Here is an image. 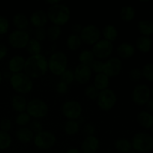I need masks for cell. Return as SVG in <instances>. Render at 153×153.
<instances>
[{"label":"cell","instance_id":"obj_4","mask_svg":"<svg viewBox=\"0 0 153 153\" xmlns=\"http://www.w3.org/2000/svg\"><path fill=\"white\" fill-rule=\"evenodd\" d=\"M10 84L12 88L20 94H28L33 88L31 79L23 73L13 74L10 78Z\"/></svg>","mask_w":153,"mask_h":153},{"label":"cell","instance_id":"obj_30","mask_svg":"<svg viewBox=\"0 0 153 153\" xmlns=\"http://www.w3.org/2000/svg\"><path fill=\"white\" fill-rule=\"evenodd\" d=\"M79 61L81 64L91 67V64L94 61V55L92 51L84 50L81 52L79 55Z\"/></svg>","mask_w":153,"mask_h":153},{"label":"cell","instance_id":"obj_28","mask_svg":"<svg viewBox=\"0 0 153 153\" xmlns=\"http://www.w3.org/2000/svg\"><path fill=\"white\" fill-rule=\"evenodd\" d=\"M102 34L106 40L112 42L116 40L118 36V32L117 28L112 25H107L103 28Z\"/></svg>","mask_w":153,"mask_h":153},{"label":"cell","instance_id":"obj_33","mask_svg":"<svg viewBox=\"0 0 153 153\" xmlns=\"http://www.w3.org/2000/svg\"><path fill=\"white\" fill-rule=\"evenodd\" d=\"M79 130V124L76 120H68L64 126V131L68 135H74Z\"/></svg>","mask_w":153,"mask_h":153},{"label":"cell","instance_id":"obj_42","mask_svg":"<svg viewBox=\"0 0 153 153\" xmlns=\"http://www.w3.org/2000/svg\"><path fill=\"white\" fill-rule=\"evenodd\" d=\"M34 35L37 41H43L47 37V31L44 28H38L36 29Z\"/></svg>","mask_w":153,"mask_h":153},{"label":"cell","instance_id":"obj_1","mask_svg":"<svg viewBox=\"0 0 153 153\" xmlns=\"http://www.w3.org/2000/svg\"><path fill=\"white\" fill-rule=\"evenodd\" d=\"M25 74L30 78L37 79L44 76L48 70V61L41 55H34L25 61L24 67Z\"/></svg>","mask_w":153,"mask_h":153},{"label":"cell","instance_id":"obj_7","mask_svg":"<svg viewBox=\"0 0 153 153\" xmlns=\"http://www.w3.org/2000/svg\"><path fill=\"white\" fill-rule=\"evenodd\" d=\"M117 102L116 94L110 89L101 91L97 97V103L102 110L109 111L114 106Z\"/></svg>","mask_w":153,"mask_h":153},{"label":"cell","instance_id":"obj_45","mask_svg":"<svg viewBox=\"0 0 153 153\" xmlns=\"http://www.w3.org/2000/svg\"><path fill=\"white\" fill-rule=\"evenodd\" d=\"M30 129L34 133H38L43 131V125L38 120H34L31 123V128Z\"/></svg>","mask_w":153,"mask_h":153},{"label":"cell","instance_id":"obj_19","mask_svg":"<svg viewBox=\"0 0 153 153\" xmlns=\"http://www.w3.org/2000/svg\"><path fill=\"white\" fill-rule=\"evenodd\" d=\"M25 61L23 57L22 56H14L9 61L8 67L10 72L15 74L19 73L22 71L25 67Z\"/></svg>","mask_w":153,"mask_h":153},{"label":"cell","instance_id":"obj_34","mask_svg":"<svg viewBox=\"0 0 153 153\" xmlns=\"http://www.w3.org/2000/svg\"><path fill=\"white\" fill-rule=\"evenodd\" d=\"M61 34V28L58 25H52L48 29L47 37L51 41H56Z\"/></svg>","mask_w":153,"mask_h":153},{"label":"cell","instance_id":"obj_6","mask_svg":"<svg viewBox=\"0 0 153 153\" xmlns=\"http://www.w3.org/2000/svg\"><path fill=\"white\" fill-rule=\"evenodd\" d=\"M26 110L30 117H33L34 118H43L47 115L49 108L44 101L36 99L31 100L28 102Z\"/></svg>","mask_w":153,"mask_h":153},{"label":"cell","instance_id":"obj_15","mask_svg":"<svg viewBox=\"0 0 153 153\" xmlns=\"http://www.w3.org/2000/svg\"><path fill=\"white\" fill-rule=\"evenodd\" d=\"M91 74H92V70L91 67L83 64H79L75 70L74 77L76 82L84 85L88 82L91 77Z\"/></svg>","mask_w":153,"mask_h":153},{"label":"cell","instance_id":"obj_11","mask_svg":"<svg viewBox=\"0 0 153 153\" xmlns=\"http://www.w3.org/2000/svg\"><path fill=\"white\" fill-rule=\"evenodd\" d=\"M64 116L70 120H74L80 117L82 112V108L80 103L75 100L66 102L62 108Z\"/></svg>","mask_w":153,"mask_h":153},{"label":"cell","instance_id":"obj_27","mask_svg":"<svg viewBox=\"0 0 153 153\" xmlns=\"http://www.w3.org/2000/svg\"><path fill=\"white\" fill-rule=\"evenodd\" d=\"M120 16L122 20L129 22L132 20L135 16V10L131 6H124L121 8Z\"/></svg>","mask_w":153,"mask_h":153},{"label":"cell","instance_id":"obj_29","mask_svg":"<svg viewBox=\"0 0 153 153\" xmlns=\"http://www.w3.org/2000/svg\"><path fill=\"white\" fill-rule=\"evenodd\" d=\"M115 148L122 153H128L131 150V143L126 139H119L115 142Z\"/></svg>","mask_w":153,"mask_h":153},{"label":"cell","instance_id":"obj_35","mask_svg":"<svg viewBox=\"0 0 153 153\" xmlns=\"http://www.w3.org/2000/svg\"><path fill=\"white\" fill-rule=\"evenodd\" d=\"M11 137L5 131H0V149H5L11 144Z\"/></svg>","mask_w":153,"mask_h":153},{"label":"cell","instance_id":"obj_26","mask_svg":"<svg viewBox=\"0 0 153 153\" xmlns=\"http://www.w3.org/2000/svg\"><path fill=\"white\" fill-rule=\"evenodd\" d=\"M139 31L143 36L152 35L153 34V22L149 20H140L137 25Z\"/></svg>","mask_w":153,"mask_h":153},{"label":"cell","instance_id":"obj_8","mask_svg":"<svg viewBox=\"0 0 153 153\" xmlns=\"http://www.w3.org/2000/svg\"><path fill=\"white\" fill-rule=\"evenodd\" d=\"M100 29L94 25H89L84 27L80 33V38L82 42L88 45L97 43L100 38Z\"/></svg>","mask_w":153,"mask_h":153},{"label":"cell","instance_id":"obj_46","mask_svg":"<svg viewBox=\"0 0 153 153\" xmlns=\"http://www.w3.org/2000/svg\"><path fill=\"white\" fill-rule=\"evenodd\" d=\"M68 91V85L64 82H60L56 85V91L60 94H66Z\"/></svg>","mask_w":153,"mask_h":153},{"label":"cell","instance_id":"obj_3","mask_svg":"<svg viewBox=\"0 0 153 153\" xmlns=\"http://www.w3.org/2000/svg\"><path fill=\"white\" fill-rule=\"evenodd\" d=\"M131 146L137 152H149L153 149V137L146 133H137L133 137Z\"/></svg>","mask_w":153,"mask_h":153},{"label":"cell","instance_id":"obj_52","mask_svg":"<svg viewBox=\"0 0 153 153\" xmlns=\"http://www.w3.org/2000/svg\"><path fill=\"white\" fill-rule=\"evenodd\" d=\"M67 153H81V152L79 149H76V148H72V149H69V150L67 152Z\"/></svg>","mask_w":153,"mask_h":153},{"label":"cell","instance_id":"obj_22","mask_svg":"<svg viewBox=\"0 0 153 153\" xmlns=\"http://www.w3.org/2000/svg\"><path fill=\"white\" fill-rule=\"evenodd\" d=\"M13 25L19 31H25L29 25V21L25 15L22 13H17L13 16Z\"/></svg>","mask_w":153,"mask_h":153},{"label":"cell","instance_id":"obj_49","mask_svg":"<svg viewBox=\"0 0 153 153\" xmlns=\"http://www.w3.org/2000/svg\"><path fill=\"white\" fill-rule=\"evenodd\" d=\"M7 53V49L4 45L0 44V59H2L3 58L6 56Z\"/></svg>","mask_w":153,"mask_h":153},{"label":"cell","instance_id":"obj_31","mask_svg":"<svg viewBox=\"0 0 153 153\" xmlns=\"http://www.w3.org/2000/svg\"><path fill=\"white\" fill-rule=\"evenodd\" d=\"M82 42L80 36L77 35V34H72L67 39V46L70 50L76 51L81 47Z\"/></svg>","mask_w":153,"mask_h":153},{"label":"cell","instance_id":"obj_54","mask_svg":"<svg viewBox=\"0 0 153 153\" xmlns=\"http://www.w3.org/2000/svg\"><path fill=\"white\" fill-rule=\"evenodd\" d=\"M128 153H136V152H135V151L134 150V149H133V150H132V149H131V150L130 151V152H128Z\"/></svg>","mask_w":153,"mask_h":153},{"label":"cell","instance_id":"obj_10","mask_svg":"<svg viewBox=\"0 0 153 153\" xmlns=\"http://www.w3.org/2000/svg\"><path fill=\"white\" fill-rule=\"evenodd\" d=\"M56 137L50 131H41L34 137V144L40 149H48L54 146Z\"/></svg>","mask_w":153,"mask_h":153},{"label":"cell","instance_id":"obj_41","mask_svg":"<svg viewBox=\"0 0 153 153\" xmlns=\"http://www.w3.org/2000/svg\"><path fill=\"white\" fill-rule=\"evenodd\" d=\"M9 28V22L4 16H0V34H4Z\"/></svg>","mask_w":153,"mask_h":153},{"label":"cell","instance_id":"obj_9","mask_svg":"<svg viewBox=\"0 0 153 153\" xmlns=\"http://www.w3.org/2000/svg\"><path fill=\"white\" fill-rule=\"evenodd\" d=\"M29 40V35L28 33L19 30L13 31L8 37L9 44L14 49H22L26 47Z\"/></svg>","mask_w":153,"mask_h":153},{"label":"cell","instance_id":"obj_40","mask_svg":"<svg viewBox=\"0 0 153 153\" xmlns=\"http://www.w3.org/2000/svg\"><path fill=\"white\" fill-rule=\"evenodd\" d=\"M128 76H129V79L131 81L137 82V81H139L141 79L143 75H142V71L140 69L134 68L130 70L129 73H128Z\"/></svg>","mask_w":153,"mask_h":153},{"label":"cell","instance_id":"obj_47","mask_svg":"<svg viewBox=\"0 0 153 153\" xmlns=\"http://www.w3.org/2000/svg\"><path fill=\"white\" fill-rule=\"evenodd\" d=\"M95 131V127H94V126L91 123L86 124L85 128H84V132H85V134H86L88 137H89V136H94Z\"/></svg>","mask_w":153,"mask_h":153},{"label":"cell","instance_id":"obj_23","mask_svg":"<svg viewBox=\"0 0 153 153\" xmlns=\"http://www.w3.org/2000/svg\"><path fill=\"white\" fill-rule=\"evenodd\" d=\"M109 85V78L104 73L97 74L94 79V87L98 91H103L108 89Z\"/></svg>","mask_w":153,"mask_h":153},{"label":"cell","instance_id":"obj_56","mask_svg":"<svg viewBox=\"0 0 153 153\" xmlns=\"http://www.w3.org/2000/svg\"><path fill=\"white\" fill-rule=\"evenodd\" d=\"M152 97H153V89H152Z\"/></svg>","mask_w":153,"mask_h":153},{"label":"cell","instance_id":"obj_51","mask_svg":"<svg viewBox=\"0 0 153 153\" xmlns=\"http://www.w3.org/2000/svg\"><path fill=\"white\" fill-rule=\"evenodd\" d=\"M46 2L47 3V4H49L52 6H53L55 5V4H59L60 1L59 0H48V1H46Z\"/></svg>","mask_w":153,"mask_h":153},{"label":"cell","instance_id":"obj_48","mask_svg":"<svg viewBox=\"0 0 153 153\" xmlns=\"http://www.w3.org/2000/svg\"><path fill=\"white\" fill-rule=\"evenodd\" d=\"M82 28H83V27H82V25H80V24L79 23L74 24V25H73V27H72V31H73V32L74 33L73 34H77L78 35L79 33H81Z\"/></svg>","mask_w":153,"mask_h":153},{"label":"cell","instance_id":"obj_12","mask_svg":"<svg viewBox=\"0 0 153 153\" xmlns=\"http://www.w3.org/2000/svg\"><path fill=\"white\" fill-rule=\"evenodd\" d=\"M113 51V44L111 42H109L106 40H99L95 43L93 47L92 52L94 53V57L104 59L110 56Z\"/></svg>","mask_w":153,"mask_h":153},{"label":"cell","instance_id":"obj_21","mask_svg":"<svg viewBox=\"0 0 153 153\" xmlns=\"http://www.w3.org/2000/svg\"><path fill=\"white\" fill-rule=\"evenodd\" d=\"M137 122L143 128L149 129L153 126V116L147 111H141L137 115Z\"/></svg>","mask_w":153,"mask_h":153},{"label":"cell","instance_id":"obj_2","mask_svg":"<svg viewBox=\"0 0 153 153\" xmlns=\"http://www.w3.org/2000/svg\"><path fill=\"white\" fill-rule=\"evenodd\" d=\"M47 16L51 22L59 26L68 22L70 18V10L67 6L58 4L49 7Z\"/></svg>","mask_w":153,"mask_h":153},{"label":"cell","instance_id":"obj_20","mask_svg":"<svg viewBox=\"0 0 153 153\" xmlns=\"http://www.w3.org/2000/svg\"><path fill=\"white\" fill-rule=\"evenodd\" d=\"M152 45V40L149 37L140 36L136 40V47L140 52L146 53L149 52Z\"/></svg>","mask_w":153,"mask_h":153},{"label":"cell","instance_id":"obj_50","mask_svg":"<svg viewBox=\"0 0 153 153\" xmlns=\"http://www.w3.org/2000/svg\"><path fill=\"white\" fill-rule=\"evenodd\" d=\"M146 108H147L149 111L153 112V100H149V101L146 102Z\"/></svg>","mask_w":153,"mask_h":153},{"label":"cell","instance_id":"obj_53","mask_svg":"<svg viewBox=\"0 0 153 153\" xmlns=\"http://www.w3.org/2000/svg\"><path fill=\"white\" fill-rule=\"evenodd\" d=\"M1 80H2V76H1V72H0V83H1Z\"/></svg>","mask_w":153,"mask_h":153},{"label":"cell","instance_id":"obj_18","mask_svg":"<svg viewBox=\"0 0 153 153\" xmlns=\"http://www.w3.org/2000/svg\"><path fill=\"white\" fill-rule=\"evenodd\" d=\"M135 49L131 44L128 43H123L120 45L117 49V52L120 58L127 59L134 55Z\"/></svg>","mask_w":153,"mask_h":153},{"label":"cell","instance_id":"obj_39","mask_svg":"<svg viewBox=\"0 0 153 153\" xmlns=\"http://www.w3.org/2000/svg\"><path fill=\"white\" fill-rule=\"evenodd\" d=\"M85 96H86L88 98L91 99V100H96L98 97L99 92L98 90L94 87V85H89L88 87H87L85 91Z\"/></svg>","mask_w":153,"mask_h":153},{"label":"cell","instance_id":"obj_43","mask_svg":"<svg viewBox=\"0 0 153 153\" xmlns=\"http://www.w3.org/2000/svg\"><path fill=\"white\" fill-rule=\"evenodd\" d=\"M90 67H91V70L94 71V73H96L97 74L102 73L104 63L100 61H94Z\"/></svg>","mask_w":153,"mask_h":153},{"label":"cell","instance_id":"obj_24","mask_svg":"<svg viewBox=\"0 0 153 153\" xmlns=\"http://www.w3.org/2000/svg\"><path fill=\"white\" fill-rule=\"evenodd\" d=\"M27 101L25 97H22L20 95L14 96L12 99V107L16 111L18 112H24V111L26 110L27 108Z\"/></svg>","mask_w":153,"mask_h":153},{"label":"cell","instance_id":"obj_44","mask_svg":"<svg viewBox=\"0 0 153 153\" xmlns=\"http://www.w3.org/2000/svg\"><path fill=\"white\" fill-rule=\"evenodd\" d=\"M11 127V121L9 119H3L1 120V121L0 122V128H1L2 131L7 132L8 131H10Z\"/></svg>","mask_w":153,"mask_h":153},{"label":"cell","instance_id":"obj_37","mask_svg":"<svg viewBox=\"0 0 153 153\" xmlns=\"http://www.w3.org/2000/svg\"><path fill=\"white\" fill-rule=\"evenodd\" d=\"M74 73L72 70H66L61 75V82H64L67 85H70L74 81Z\"/></svg>","mask_w":153,"mask_h":153},{"label":"cell","instance_id":"obj_13","mask_svg":"<svg viewBox=\"0 0 153 153\" xmlns=\"http://www.w3.org/2000/svg\"><path fill=\"white\" fill-rule=\"evenodd\" d=\"M150 90L146 85H139L134 88L132 92V100L135 104L138 105H143L146 104L149 100Z\"/></svg>","mask_w":153,"mask_h":153},{"label":"cell","instance_id":"obj_55","mask_svg":"<svg viewBox=\"0 0 153 153\" xmlns=\"http://www.w3.org/2000/svg\"><path fill=\"white\" fill-rule=\"evenodd\" d=\"M152 135H153V126H152Z\"/></svg>","mask_w":153,"mask_h":153},{"label":"cell","instance_id":"obj_38","mask_svg":"<svg viewBox=\"0 0 153 153\" xmlns=\"http://www.w3.org/2000/svg\"><path fill=\"white\" fill-rule=\"evenodd\" d=\"M30 120H31V117L28 115V113L22 112L16 117V123L19 126H26L30 122Z\"/></svg>","mask_w":153,"mask_h":153},{"label":"cell","instance_id":"obj_25","mask_svg":"<svg viewBox=\"0 0 153 153\" xmlns=\"http://www.w3.org/2000/svg\"><path fill=\"white\" fill-rule=\"evenodd\" d=\"M16 137L22 143L30 142L34 137V132L28 128H21L16 131Z\"/></svg>","mask_w":153,"mask_h":153},{"label":"cell","instance_id":"obj_36","mask_svg":"<svg viewBox=\"0 0 153 153\" xmlns=\"http://www.w3.org/2000/svg\"><path fill=\"white\" fill-rule=\"evenodd\" d=\"M142 71V75L146 79H147L149 82H153V64L149 63V64H146L143 67Z\"/></svg>","mask_w":153,"mask_h":153},{"label":"cell","instance_id":"obj_16","mask_svg":"<svg viewBox=\"0 0 153 153\" xmlns=\"http://www.w3.org/2000/svg\"><path fill=\"white\" fill-rule=\"evenodd\" d=\"M100 146L99 140L94 136L87 137L83 140L82 144V149L83 153H96Z\"/></svg>","mask_w":153,"mask_h":153},{"label":"cell","instance_id":"obj_14","mask_svg":"<svg viewBox=\"0 0 153 153\" xmlns=\"http://www.w3.org/2000/svg\"><path fill=\"white\" fill-rule=\"evenodd\" d=\"M122 70V62L117 58H112L104 63L102 73L108 77H114L120 74Z\"/></svg>","mask_w":153,"mask_h":153},{"label":"cell","instance_id":"obj_32","mask_svg":"<svg viewBox=\"0 0 153 153\" xmlns=\"http://www.w3.org/2000/svg\"><path fill=\"white\" fill-rule=\"evenodd\" d=\"M26 48L28 52L31 55V56L40 55V52H41V45H40V42L37 41L36 39H31V40H30L28 45H27Z\"/></svg>","mask_w":153,"mask_h":153},{"label":"cell","instance_id":"obj_17","mask_svg":"<svg viewBox=\"0 0 153 153\" xmlns=\"http://www.w3.org/2000/svg\"><path fill=\"white\" fill-rule=\"evenodd\" d=\"M48 21L47 13L42 10L34 12L31 16V22L36 28H43Z\"/></svg>","mask_w":153,"mask_h":153},{"label":"cell","instance_id":"obj_5","mask_svg":"<svg viewBox=\"0 0 153 153\" xmlns=\"http://www.w3.org/2000/svg\"><path fill=\"white\" fill-rule=\"evenodd\" d=\"M67 57L64 52H55L48 61V68L53 74L61 76L67 70Z\"/></svg>","mask_w":153,"mask_h":153}]
</instances>
